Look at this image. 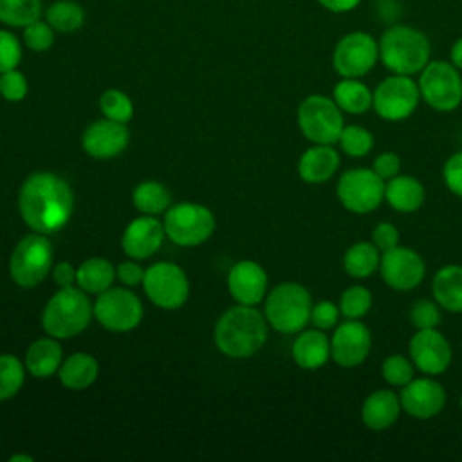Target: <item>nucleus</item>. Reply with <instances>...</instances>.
Segmentation results:
<instances>
[{"mask_svg": "<svg viewBox=\"0 0 462 462\" xmlns=\"http://www.w3.org/2000/svg\"><path fill=\"white\" fill-rule=\"evenodd\" d=\"M18 209L23 222L36 233H56L70 218L74 195L65 179L51 171L31 173L18 195Z\"/></svg>", "mask_w": 462, "mask_h": 462, "instance_id": "f257e3e1", "label": "nucleus"}, {"mask_svg": "<svg viewBox=\"0 0 462 462\" xmlns=\"http://www.w3.org/2000/svg\"><path fill=\"white\" fill-rule=\"evenodd\" d=\"M267 318L254 305L231 307L215 325L217 348L235 359L256 354L267 341Z\"/></svg>", "mask_w": 462, "mask_h": 462, "instance_id": "f03ea898", "label": "nucleus"}, {"mask_svg": "<svg viewBox=\"0 0 462 462\" xmlns=\"http://www.w3.org/2000/svg\"><path fill=\"white\" fill-rule=\"evenodd\" d=\"M94 307L83 289L60 287V291L47 301L42 325L43 330L56 339H69L81 334L92 319Z\"/></svg>", "mask_w": 462, "mask_h": 462, "instance_id": "7ed1b4c3", "label": "nucleus"}, {"mask_svg": "<svg viewBox=\"0 0 462 462\" xmlns=\"http://www.w3.org/2000/svg\"><path fill=\"white\" fill-rule=\"evenodd\" d=\"M379 58L393 74L413 76L430 61V42L413 27L392 25L379 40Z\"/></svg>", "mask_w": 462, "mask_h": 462, "instance_id": "20e7f679", "label": "nucleus"}, {"mask_svg": "<svg viewBox=\"0 0 462 462\" xmlns=\"http://www.w3.org/2000/svg\"><path fill=\"white\" fill-rule=\"evenodd\" d=\"M312 305V296L301 283L283 282L267 294L265 318L274 330L296 334L310 321Z\"/></svg>", "mask_w": 462, "mask_h": 462, "instance_id": "39448f33", "label": "nucleus"}, {"mask_svg": "<svg viewBox=\"0 0 462 462\" xmlns=\"http://www.w3.org/2000/svg\"><path fill=\"white\" fill-rule=\"evenodd\" d=\"M52 245L43 233L25 235L9 260V273L16 285L32 289L42 283L52 269Z\"/></svg>", "mask_w": 462, "mask_h": 462, "instance_id": "423d86ee", "label": "nucleus"}, {"mask_svg": "<svg viewBox=\"0 0 462 462\" xmlns=\"http://www.w3.org/2000/svg\"><path fill=\"white\" fill-rule=\"evenodd\" d=\"M296 119L301 134L314 144L337 143L345 126L341 108L332 97L321 94L307 96L298 106Z\"/></svg>", "mask_w": 462, "mask_h": 462, "instance_id": "0eeeda50", "label": "nucleus"}, {"mask_svg": "<svg viewBox=\"0 0 462 462\" xmlns=\"http://www.w3.org/2000/svg\"><path fill=\"white\" fill-rule=\"evenodd\" d=\"M166 236L182 247H193L206 242L215 229V217L209 208L197 202H180L170 206L164 215Z\"/></svg>", "mask_w": 462, "mask_h": 462, "instance_id": "6e6552de", "label": "nucleus"}, {"mask_svg": "<svg viewBox=\"0 0 462 462\" xmlns=\"http://www.w3.org/2000/svg\"><path fill=\"white\" fill-rule=\"evenodd\" d=\"M419 90L433 110L451 112L462 103V76L453 63L433 60L420 70Z\"/></svg>", "mask_w": 462, "mask_h": 462, "instance_id": "1a4fd4ad", "label": "nucleus"}, {"mask_svg": "<svg viewBox=\"0 0 462 462\" xmlns=\"http://www.w3.org/2000/svg\"><path fill=\"white\" fill-rule=\"evenodd\" d=\"M336 193L345 209L372 213L384 200V180L372 168H352L341 173Z\"/></svg>", "mask_w": 462, "mask_h": 462, "instance_id": "9d476101", "label": "nucleus"}, {"mask_svg": "<svg viewBox=\"0 0 462 462\" xmlns=\"http://www.w3.org/2000/svg\"><path fill=\"white\" fill-rule=\"evenodd\" d=\"M419 99V83L411 76L392 74L375 87L372 108L384 121H402L415 112Z\"/></svg>", "mask_w": 462, "mask_h": 462, "instance_id": "9b49d317", "label": "nucleus"}, {"mask_svg": "<svg viewBox=\"0 0 462 462\" xmlns=\"http://www.w3.org/2000/svg\"><path fill=\"white\" fill-rule=\"evenodd\" d=\"M143 287L150 301L166 310L182 307L189 296L186 273L171 262H157L150 265L144 271Z\"/></svg>", "mask_w": 462, "mask_h": 462, "instance_id": "f8f14e48", "label": "nucleus"}, {"mask_svg": "<svg viewBox=\"0 0 462 462\" xmlns=\"http://www.w3.org/2000/svg\"><path fill=\"white\" fill-rule=\"evenodd\" d=\"M94 316L110 332H128L143 319V303L130 289L108 287L94 301Z\"/></svg>", "mask_w": 462, "mask_h": 462, "instance_id": "ddd939ff", "label": "nucleus"}, {"mask_svg": "<svg viewBox=\"0 0 462 462\" xmlns=\"http://www.w3.org/2000/svg\"><path fill=\"white\" fill-rule=\"evenodd\" d=\"M379 58V43L363 31L345 34L334 47L332 65L341 78H361Z\"/></svg>", "mask_w": 462, "mask_h": 462, "instance_id": "4468645a", "label": "nucleus"}, {"mask_svg": "<svg viewBox=\"0 0 462 462\" xmlns=\"http://www.w3.org/2000/svg\"><path fill=\"white\" fill-rule=\"evenodd\" d=\"M372 332L361 319H345L330 337V357L341 368H354L366 361Z\"/></svg>", "mask_w": 462, "mask_h": 462, "instance_id": "2eb2a0df", "label": "nucleus"}, {"mask_svg": "<svg viewBox=\"0 0 462 462\" xmlns=\"http://www.w3.org/2000/svg\"><path fill=\"white\" fill-rule=\"evenodd\" d=\"M379 271L390 289L404 292L415 289L424 280L426 263L417 251L397 245L383 253Z\"/></svg>", "mask_w": 462, "mask_h": 462, "instance_id": "dca6fc26", "label": "nucleus"}, {"mask_svg": "<svg viewBox=\"0 0 462 462\" xmlns=\"http://www.w3.org/2000/svg\"><path fill=\"white\" fill-rule=\"evenodd\" d=\"M410 359L426 375H439L451 365V345L437 328L417 330L408 345Z\"/></svg>", "mask_w": 462, "mask_h": 462, "instance_id": "f3484780", "label": "nucleus"}, {"mask_svg": "<svg viewBox=\"0 0 462 462\" xmlns=\"http://www.w3.org/2000/svg\"><path fill=\"white\" fill-rule=\"evenodd\" d=\"M401 406L402 410L415 419H431L439 415L446 406V390L444 386L431 377L411 379L408 384L401 386Z\"/></svg>", "mask_w": 462, "mask_h": 462, "instance_id": "a211bd4d", "label": "nucleus"}, {"mask_svg": "<svg viewBox=\"0 0 462 462\" xmlns=\"http://www.w3.org/2000/svg\"><path fill=\"white\" fill-rule=\"evenodd\" d=\"M130 141L128 128L125 123L112 119H99L87 126L81 137L83 150L94 159H112L119 155Z\"/></svg>", "mask_w": 462, "mask_h": 462, "instance_id": "6ab92c4d", "label": "nucleus"}, {"mask_svg": "<svg viewBox=\"0 0 462 462\" xmlns=\"http://www.w3.org/2000/svg\"><path fill=\"white\" fill-rule=\"evenodd\" d=\"M164 236V224L153 215H146L132 220L126 226L121 238V247L126 256L134 260H144L161 249Z\"/></svg>", "mask_w": 462, "mask_h": 462, "instance_id": "aec40b11", "label": "nucleus"}, {"mask_svg": "<svg viewBox=\"0 0 462 462\" xmlns=\"http://www.w3.org/2000/svg\"><path fill=\"white\" fill-rule=\"evenodd\" d=\"M227 287L236 303L256 305L265 298L267 273L254 260H240L227 274Z\"/></svg>", "mask_w": 462, "mask_h": 462, "instance_id": "412c9836", "label": "nucleus"}, {"mask_svg": "<svg viewBox=\"0 0 462 462\" xmlns=\"http://www.w3.org/2000/svg\"><path fill=\"white\" fill-rule=\"evenodd\" d=\"M401 399L395 392L381 388L372 392L361 406V420L366 428L374 431L386 430L393 426L401 415Z\"/></svg>", "mask_w": 462, "mask_h": 462, "instance_id": "4be33fe9", "label": "nucleus"}, {"mask_svg": "<svg viewBox=\"0 0 462 462\" xmlns=\"http://www.w3.org/2000/svg\"><path fill=\"white\" fill-rule=\"evenodd\" d=\"M339 153L332 144H314L298 161V175L309 184H321L334 177L339 168Z\"/></svg>", "mask_w": 462, "mask_h": 462, "instance_id": "5701e85b", "label": "nucleus"}, {"mask_svg": "<svg viewBox=\"0 0 462 462\" xmlns=\"http://www.w3.org/2000/svg\"><path fill=\"white\" fill-rule=\"evenodd\" d=\"M292 359L303 370H318L330 359V337L319 330H300L292 343Z\"/></svg>", "mask_w": 462, "mask_h": 462, "instance_id": "b1692460", "label": "nucleus"}, {"mask_svg": "<svg viewBox=\"0 0 462 462\" xmlns=\"http://www.w3.org/2000/svg\"><path fill=\"white\" fill-rule=\"evenodd\" d=\"M63 350L56 337H40L32 341L25 352V368L38 379H47L60 370Z\"/></svg>", "mask_w": 462, "mask_h": 462, "instance_id": "393cba45", "label": "nucleus"}, {"mask_svg": "<svg viewBox=\"0 0 462 462\" xmlns=\"http://www.w3.org/2000/svg\"><path fill=\"white\" fill-rule=\"evenodd\" d=\"M424 186L411 175H395L384 182V200L401 213H413L424 202Z\"/></svg>", "mask_w": 462, "mask_h": 462, "instance_id": "a878e982", "label": "nucleus"}, {"mask_svg": "<svg viewBox=\"0 0 462 462\" xmlns=\"http://www.w3.org/2000/svg\"><path fill=\"white\" fill-rule=\"evenodd\" d=\"M433 300L449 312H462V265L440 267L431 283Z\"/></svg>", "mask_w": 462, "mask_h": 462, "instance_id": "bb28decb", "label": "nucleus"}, {"mask_svg": "<svg viewBox=\"0 0 462 462\" xmlns=\"http://www.w3.org/2000/svg\"><path fill=\"white\" fill-rule=\"evenodd\" d=\"M99 374V366L94 356L85 352H76L61 361L58 377L60 383L69 390H85L88 388Z\"/></svg>", "mask_w": 462, "mask_h": 462, "instance_id": "cd10ccee", "label": "nucleus"}, {"mask_svg": "<svg viewBox=\"0 0 462 462\" xmlns=\"http://www.w3.org/2000/svg\"><path fill=\"white\" fill-rule=\"evenodd\" d=\"M114 278H116L114 265L101 256L87 258L76 269V283L87 294H101L112 285Z\"/></svg>", "mask_w": 462, "mask_h": 462, "instance_id": "c85d7f7f", "label": "nucleus"}, {"mask_svg": "<svg viewBox=\"0 0 462 462\" xmlns=\"http://www.w3.org/2000/svg\"><path fill=\"white\" fill-rule=\"evenodd\" d=\"M332 99L346 114H363L372 108L374 92L357 78H343L336 83Z\"/></svg>", "mask_w": 462, "mask_h": 462, "instance_id": "c756f323", "label": "nucleus"}, {"mask_svg": "<svg viewBox=\"0 0 462 462\" xmlns=\"http://www.w3.org/2000/svg\"><path fill=\"white\" fill-rule=\"evenodd\" d=\"M381 251L374 245V242H356L352 244L343 256V269L346 274L357 280H365L372 276L381 263Z\"/></svg>", "mask_w": 462, "mask_h": 462, "instance_id": "7c9ffc66", "label": "nucleus"}, {"mask_svg": "<svg viewBox=\"0 0 462 462\" xmlns=\"http://www.w3.org/2000/svg\"><path fill=\"white\" fill-rule=\"evenodd\" d=\"M132 202L144 215H159L170 208L171 195L164 184L157 180H144L134 188Z\"/></svg>", "mask_w": 462, "mask_h": 462, "instance_id": "2f4dec72", "label": "nucleus"}, {"mask_svg": "<svg viewBox=\"0 0 462 462\" xmlns=\"http://www.w3.org/2000/svg\"><path fill=\"white\" fill-rule=\"evenodd\" d=\"M47 23L60 32H72L83 25L85 13L79 4L72 0L54 2L45 13Z\"/></svg>", "mask_w": 462, "mask_h": 462, "instance_id": "473e14b6", "label": "nucleus"}, {"mask_svg": "<svg viewBox=\"0 0 462 462\" xmlns=\"http://www.w3.org/2000/svg\"><path fill=\"white\" fill-rule=\"evenodd\" d=\"M42 14V0H0V22L13 27H25Z\"/></svg>", "mask_w": 462, "mask_h": 462, "instance_id": "72a5a7b5", "label": "nucleus"}, {"mask_svg": "<svg viewBox=\"0 0 462 462\" xmlns=\"http://www.w3.org/2000/svg\"><path fill=\"white\" fill-rule=\"evenodd\" d=\"M25 381V368L13 354L0 356V401L14 397Z\"/></svg>", "mask_w": 462, "mask_h": 462, "instance_id": "f704fd0d", "label": "nucleus"}, {"mask_svg": "<svg viewBox=\"0 0 462 462\" xmlns=\"http://www.w3.org/2000/svg\"><path fill=\"white\" fill-rule=\"evenodd\" d=\"M99 108L106 119L125 123V125L134 116L132 99L123 90H117V88H108L101 94Z\"/></svg>", "mask_w": 462, "mask_h": 462, "instance_id": "c9c22d12", "label": "nucleus"}, {"mask_svg": "<svg viewBox=\"0 0 462 462\" xmlns=\"http://www.w3.org/2000/svg\"><path fill=\"white\" fill-rule=\"evenodd\" d=\"M341 150L350 157H365L374 146V135L359 125H345L337 139Z\"/></svg>", "mask_w": 462, "mask_h": 462, "instance_id": "e433bc0d", "label": "nucleus"}, {"mask_svg": "<svg viewBox=\"0 0 462 462\" xmlns=\"http://www.w3.org/2000/svg\"><path fill=\"white\" fill-rule=\"evenodd\" d=\"M372 307V292L363 285H352L341 292L339 310L346 319H361Z\"/></svg>", "mask_w": 462, "mask_h": 462, "instance_id": "4c0bfd02", "label": "nucleus"}, {"mask_svg": "<svg viewBox=\"0 0 462 462\" xmlns=\"http://www.w3.org/2000/svg\"><path fill=\"white\" fill-rule=\"evenodd\" d=\"M381 374L390 386L401 388L415 377V365L411 363V359L404 357L402 354H392L383 361Z\"/></svg>", "mask_w": 462, "mask_h": 462, "instance_id": "58836bf2", "label": "nucleus"}, {"mask_svg": "<svg viewBox=\"0 0 462 462\" xmlns=\"http://www.w3.org/2000/svg\"><path fill=\"white\" fill-rule=\"evenodd\" d=\"M410 321L417 330L437 328L442 321L440 305L433 300H417L410 309Z\"/></svg>", "mask_w": 462, "mask_h": 462, "instance_id": "ea45409f", "label": "nucleus"}, {"mask_svg": "<svg viewBox=\"0 0 462 462\" xmlns=\"http://www.w3.org/2000/svg\"><path fill=\"white\" fill-rule=\"evenodd\" d=\"M54 42V32L52 27L47 22H32L29 25H25L23 29V43L36 52L47 51Z\"/></svg>", "mask_w": 462, "mask_h": 462, "instance_id": "a19ab883", "label": "nucleus"}, {"mask_svg": "<svg viewBox=\"0 0 462 462\" xmlns=\"http://www.w3.org/2000/svg\"><path fill=\"white\" fill-rule=\"evenodd\" d=\"M27 79L25 76L13 69V70H7V72H2L0 74V96L7 101H22L25 96H27Z\"/></svg>", "mask_w": 462, "mask_h": 462, "instance_id": "79ce46f5", "label": "nucleus"}, {"mask_svg": "<svg viewBox=\"0 0 462 462\" xmlns=\"http://www.w3.org/2000/svg\"><path fill=\"white\" fill-rule=\"evenodd\" d=\"M22 60V45L9 31H0V74L16 69Z\"/></svg>", "mask_w": 462, "mask_h": 462, "instance_id": "37998d69", "label": "nucleus"}, {"mask_svg": "<svg viewBox=\"0 0 462 462\" xmlns=\"http://www.w3.org/2000/svg\"><path fill=\"white\" fill-rule=\"evenodd\" d=\"M339 316H341L339 305H336V303L330 301V300H321V301H318V303L312 305V310H310V323H312L316 328H319V330H330L332 327L337 325Z\"/></svg>", "mask_w": 462, "mask_h": 462, "instance_id": "c03bdc74", "label": "nucleus"}, {"mask_svg": "<svg viewBox=\"0 0 462 462\" xmlns=\"http://www.w3.org/2000/svg\"><path fill=\"white\" fill-rule=\"evenodd\" d=\"M442 179L448 189L462 199V150L453 153L442 170Z\"/></svg>", "mask_w": 462, "mask_h": 462, "instance_id": "a18cd8bd", "label": "nucleus"}, {"mask_svg": "<svg viewBox=\"0 0 462 462\" xmlns=\"http://www.w3.org/2000/svg\"><path fill=\"white\" fill-rule=\"evenodd\" d=\"M399 238V229L392 222H381L372 229V242L381 253L397 247Z\"/></svg>", "mask_w": 462, "mask_h": 462, "instance_id": "49530a36", "label": "nucleus"}, {"mask_svg": "<svg viewBox=\"0 0 462 462\" xmlns=\"http://www.w3.org/2000/svg\"><path fill=\"white\" fill-rule=\"evenodd\" d=\"M372 170L386 182L401 173V157L395 152H383L374 159Z\"/></svg>", "mask_w": 462, "mask_h": 462, "instance_id": "de8ad7c7", "label": "nucleus"}, {"mask_svg": "<svg viewBox=\"0 0 462 462\" xmlns=\"http://www.w3.org/2000/svg\"><path fill=\"white\" fill-rule=\"evenodd\" d=\"M116 276L117 280L126 285V287H135L139 283H143V278H144V269L137 263V262H132V260H126V262H121L116 269Z\"/></svg>", "mask_w": 462, "mask_h": 462, "instance_id": "09e8293b", "label": "nucleus"}, {"mask_svg": "<svg viewBox=\"0 0 462 462\" xmlns=\"http://www.w3.org/2000/svg\"><path fill=\"white\" fill-rule=\"evenodd\" d=\"M52 278L58 287H72L76 283V269L69 262H60L52 267Z\"/></svg>", "mask_w": 462, "mask_h": 462, "instance_id": "8fccbe9b", "label": "nucleus"}, {"mask_svg": "<svg viewBox=\"0 0 462 462\" xmlns=\"http://www.w3.org/2000/svg\"><path fill=\"white\" fill-rule=\"evenodd\" d=\"M327 11L332 13H345V11H352L361 0H318Z\"/></svg>", "mask_w": 462, "mask_h": 462, "instance_id": "3c124183", "label": "nucleus"}, {"mask_svg": "<svg viewBox=\"0 0 462 462\" xmlns=\"http://www.w3.org/2000/svg\"><path fill=\"white\" fill-rule=\"evenodd\" d=\"M449 58H451V63L462 70V38H458L453 47H451V52H449Z\"/></svg>", "mask_w": 462, "mask_h": 462, "instance_id": "603ef678", "label": "nucleus"}, {"mask_svg": "<svg viewBox=\"0 0 462 462\" xmlns=\"http://www.w3.org/2000/svg\"><path fill=\"white\" fill-rule=\"evenodd\" d=\"M9 460H11V462H18V460H23V462H32V457H27V455H22V453H18V455H13Z\"/></svg>", "mask_w": 462, "mask_h": 462, "instance_id": "864d4df0", "label": "nucleus"}, {"mask_svg": "<svg viewBox=\"0 0 462 462\" xmlns=\"http://www.w3.org/2000/svg\"><path fill=\"white\" fill-rule=\"evenodd\" d=\"M460 410H462V395H460Z\"/></svg>", "mask_w": 462, "mask_h": 462, "instance_id": "5fc2aeb1", "label": "nucleus"}]
</instances>
